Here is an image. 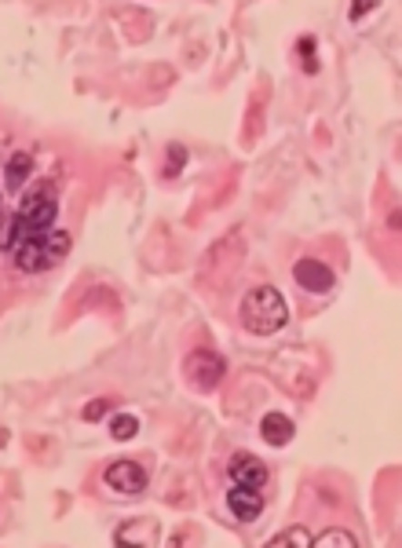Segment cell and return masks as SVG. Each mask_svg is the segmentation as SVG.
<instances>
[{
    "instance_id": "6da1fadb",
    "label": "cell",
    "mask_w": 402,
    "mask_h": 548,
    "mask_svg": "<svg viewBox=\"0 0 402 548\" xmlns=\"http://www.w3.org/2000/svg\"><path fill=\"white\" fill-rule=\"evenodd\" d=\"M55 216H59V201L55 190L48 183H41V190H34L30 198H23L15 216L0 219V252H15L26 238H41L48 230H55Z\"/></svg>"
},
{
    "instance_id": "7a4b0ae2",
    "label": "cell",
    "mask_w": 402,
    "mask_h": 548,
    "mask_svg": "<svg viewBox=\"0 0 402 548\" xmlns=\"http://www.w3.org/2000/svg\"><path fill=\"white\" fill-rule=\"evenodd\" d=\"M242 326L253 337H275L278 330H286L289 322V304L275 286H256L246 293L242 300Z\"/></svg>"
},
{
    "instance_id": "3957f363",
    "label": "cell",
    "mask_w": 402,
    "mask_h": 548,
    "mask_svg": "<svg viewBox=\"0 0 402 548\" xmlns=\"http://www.w3.org/2000/svg\"><path fill=\"white\" fill-rule=\"evenodd\" d=\"M70 245H74V238L66 230H48L41 238H26L12 252V259L23 274H41V270H52L55 263H63L70 256Z\"/></svg>"
},
{
    "instance_id": "277c9868",
    "label": "cell",
    "mask_w": 402,
    "mask_h": 548,
    "mask_svg": "<svg viewBox=\"0 0 402 548\" xmlns=\"http://www.w3.org/2000/svg\"><path fill=\"white\" fill-rule=\"evenodd\" d=\"M224 373H227V366L216 351H190L183 362V377L194 391H213L224 381Z\"/></svg>"
},
{
    "instance_id": "5b68a950",
    "label": "cell",
    "mask_w": 402,
    "mask_h": 548,
    "mask_svg": "<svg viewBox=\"0 0 402 548\" xmlns=\"http://www.w3.org/2000/svg\"><path fill=\"white\" fill-rule=\"evenodd\" d=\"M103 482L114 490V493H125V497H139L150 479H146V468L136 464V461H114L106 472H103Z\"/></svg>"
},
{
    "instance_id": "8992f818",
    "label": "cell",
    "mask_w": 402,
    "mask_h": 548,
    "mask_svg": "<svg viewBox=\"0 0 402 548\" xmlns=\"http://www.w3.org/2000/svg\"><path fill=\"white\" fill-rule=\"evenodd\" d=\"M293 279H296V286H300V289H307V293L322 297V293H329V289H333L337 274H333V270H329V263H322V259H296V263H293Z\"/></svg>"
},
{
    "instance_id": "52a82bcc",
    "label": "cell",
    "mask_w": 402,
    "mask_h": 548,
    "mask_svg": "<svg viewBox=\"0 0 402 548\" xmlns=\"http://www.w3.org/2000/svg\"><path fill=\"white\" fill-rule=\"evenodd\" d=\"M227 479L231 486H249V490H264L267 486V468L260 457L253 453H235L227 464Z\"/></svg>"
},
{
    "instance_id": "ba28073f",
    "label": "cell",
    "mask_w": 402,
    "mask_h": 548,
    "mask_svg": "<svg viewBox=\"0 0 402 548\" xmlns=\"http://www.w3.org/2000/svg\"><path fill=\"white\" fill-rule=\"evenodd\" d=\"M227 508L238 523H256L264 515V490H249V486H231L227 490Z\"/></svg>"
},
{
    "instance_id": "9c48e42d",
    "label": "cell",
    "mask_w": 402,
    "mask_h": 548,
    "mask_svg": "<svg viewBox=\"0 0 402 548\" xmlns=\"http://www.w3.org/2000/svg\"><path fill=\"white\" fill-rule=\"evenodd\" d=\"M260 435H264V442H267V446L282 450V446H289V442H293L296 424H293L286 413H267V417L260 421Z\"/></svg>"
},
{
    "instance_id": "30bf717a",
    "label": "cell",
    "mask_w": 402,
    "mask_h": 548,
    "mask_svg": "<svg viewBox=\"0 0 402 548\" xmlns=\"http://www.w3.org/2000/svg\"><path fill=\"white\" fill-rule=\"evenodd\" d=\"M34 172V157L30 154H12L8 157V165H5V187L12 190V194H19L23 187H26V176Z\"/></svg>"
},
{
    "instance_id": "8fae6325",
    "label": "cell",
    "mask_w": 402,
    "mask_h": 548,
    "mask_svg": "<svg viewBox=\"0 0 402 548\" xmlns=\"http://www.w3.org/2000/svg\"><path fill=\"white\" fill-rule=\"evenodd\" d=\"M311 544H315V548H358V537H355L351 530L333 526V530H322L318 537H311Z\"/></svg>"
},
{
    "instance_id": "7c38bea8",
    "label": "cell",
    "mask_w": 402,
    "mask_h": 548,
    "mask_svg": "<svg viewBox=\"0 0 402 548\" xmlns=\"http://www.w3.org/2000/svg\"><path fill=\"white\" fill-rule=\"evenodd\" d=\"M289 544L293 548H311V533L304 526H289V530H282L267 541V548H289Z\"/></svg>"
},
{
    "instance_id": "4fadbf2b",
    "label": "cell",
    "mask_w": 402,
    "mask_h": 548,
    "mask_svg": "<svg viewBox=\"0 0 402 548\" xmlns=\"http://www.w3.org/2000/svg\"><path fill=\"white\" fill-rule=\"evenodd\" d=\"M110 435H114L117 442H128V439L139 435V421H136L132 413H117V417H110Z\"/></svg>"
},
{
    "instance_id": "5bb4252c",
    "label": "cell",
    "mask_w": 402,
    "mask_h": 548,
    "mask_svg": "<svg viewBox=\"0 0 402 548\" xmlns=\"http://www.w3.org/2000/svg\"><path fill=\"white\" fill-rule=\"evenodd\" d=\"M165 157H168V165H165V176L172 179V176H176V172L186 165V147H176V143H172V147L165 150Z\"/></svg>"
},
{
    "instance_id": "9a60e30c",
    "label": "cell",
    "mask_w": 402,
    "mask_h": 548,
    "mask_svg": "<svg viewBox=\"0 0 402 548\" xmlns=\"http://www.w3.org/2000/svg\"><path fill=\"white\" fill-rule=\"evenodd\" d=\"M106 410H110V402H106V399H95V402L85 406V421H88V424H92V421H103Z\"/></svg>"
},
{
    "instance_id": "2e32d148",
    "label": "cell",
    "mask_w": 402,
    "mask_h": 548,
    "mask_svg": "<svg viewBox=\"0 0 402 548\" xmlns=\"http://www.w3.org/2000/svg\"><path fill=\"white\" fill-rule=\"evenodd\" d=\"M311 52H315V37H300V56H304L307 74H315V59H311Z\"/></svg>"
},
{
    "instance_id": "e0dca14e",
    "label": "cell",
    "mask_w": 402,
    "mask_h": 548,
    "mask_svg": "<svg viewBox=\"0 0 402 548\" xmlns=\"http://www.w3.org/2000/svg\"><path fill=\"white\" fill-rule=\"evenodd\" d=\"M377 5H351V12H347V19H362L366 12H373Z\"/></svg>"
},
{
    "instance_id": "ac0fdd59",
    "label": "cell",
    "mask_w": 402,
    "mask_h": 548,
    "mask_svg": "<svg viewBox=\"0 0 402 548\" xmlns=\"http://www.w3.org/2000/svg\"><path fill=\"white\" fill-rule=\"evenodd\" d=\"M8 212H5V194H0V219H5Z\"/></svg>"
}]
</instances>
